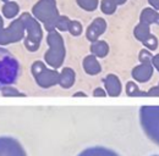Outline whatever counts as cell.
Segmentation results:
<instances>
[{
  "mask_svg": "<svg viewBox=\"0 0 159 156\" xmlns=\"http://www.w3.org/2000/svg\"><path fill=\"white\" fill-rule=\"evenodd\" d=\"M149 28H151V26L139 22V24L135 27V29H134V36H135V38L137 39V40H139L148 50L154 51V50H157L159 43H158L157 37L151 33V29H149Z\"/></svg>",
  "mask_w": 159,
  "mask_h": 156,
  "instance_id": "cell-4",
  "label": "cell"
},
{
  "mask_svg": "<svg viewBox=\"0 0 159 156\" xmlns=\"http://www.w3.org/2000/svg\"><path fill=\"white\" fill-rule=\"evenodd\" d=\"M126 95L127 97H146V92L139 90V85L135 82L130 80L126 84Z\"/></svg>",
  "mask_w": 159,
  "mask_h": 156,
  "instance_id": "cell-14",
  "label": "cell"
},
{
  "mask_svg": "<svg viewBox=\"0 0 159 156\" xmlns=\"http://www.w3.org/2000/svg\"><path fill=\"white\" fill-rule=\"evenodd\" d=\"M118 4L115 0H102L100 2V9L105 15H111L116 11Z\"/></svg>",
  "mask_w": 159,
  "mask_h": 156,
  "instance_id": "cell-15",
  "label": "cell"
},
{
  "mask_svg": "<svg viewBox=\"0 0 159 156\" xmlns=\"http://www.w3.org/2000/svg\"><path fill=\"white\" fill-rule=\"evenodd\" d=\"M34 72H36L34 73L36 78L38 79V83L42 87H52L55 83H58V79H59L58 72L48 70L42 62H36Z\"/></svg>",
  "mask_w": 159,
  "mask_h": 156,
  "instance_id": "cell-5",
  "label": "cell"
},
{
  "mask_svg": "<svg viewBox=\"0 0 159 156\" xmlns=\"http://www.w3.org/2000/svg\"><path fill=\"white\" fill-rule=\"evenodd\" d=\"M83 68L88 75H98L102 70L99 62L94 55H89L83 60Z\"/></svg>",
  "mask_w": 159,
  "mask_h": 156,
  "instance_id": "cell-10",
  "label": "cell"
},
{
  "mask_svg": "<svg viewBox=\"0 0 159 156\" xmlns=\"http://www.w3.org/2000/svg\"><path fill=\"white\" fill-rule=\"evenodd\" d=\"M104 84H105L107 94L110 97H119L122 92L121 82L118 78V76H115V75H108L104 80Z\"/></svg>",
  "mask_w": 159,
  "mask_h": 156,
  "instance_id": "cell-8",
  "label": "cell"
},
{
  "mask_svg": "<svg viewBox=\"0 0 159 156\" xmlns=\"http://www.w3.org/2000/svg\"><path fill=\"white\" fill-rule=\"evenodd\" d=\"M139 117L143 133L159 146V106H142Z\"/></svg>",
  "mask_w": 159,
  "mask_h": 156,
  "instance_id": "cell-1",
  "label": "cell"
},
{
  "mask_svg": "<svg viewBox=\"0 0 159 156\" xmlns=\"http://www.w3.org/2000/svg\"><path fill=\"white\" fill-rule=\"evenodd\" d=\"M115 1H116V4H118V5H122V4H125L127 0H115Z\"/></svg>",
  "mask_w": 159,
  "mask_h": 156,
  "instance_id": "cell-23",
  "label": "cell"
},
{
  "mask_svg": "<svg viewBox=\"0 0 159 156\" xmlns=\"http://www.w3.org/2000/svg\"><path fill=\"white\" fill-rule=\"evenodd\" d=\"M105 29H107L105 20L98 17V19L94 20L91 23V26L88 27V29H87V38L89 39L91 41H96L105 32Z\"/></svg>",
  "mask_w": 159,
  "mask_h": 156,
  "instance_id": "cell-7",
  "label": "cell"
},
{
  "mask_svg": "<svg viewBox=\"0 0 159 156\" xmlns=\"http://www.w3.org/2000/svg\"><path fill=\"white\" fill-rule=\"evenodd\" d=\"M146 97H159V83L158 85L151 88L148 92H146Z\"/></svg>",
  "mask_w": 159,
  "mask_h": 156,
  "instance_id": "cell-19",
  "label": "cell"
},
{
  "mask_svg": "<svg viewBox=\"0 0 159 156\" xmlns=\"http://www.w3.org/2000/svg\"><path fill=\"white\" fill-rule=\"evenodd\" d=\"M152 65H153V67L159 72V54L153 55V58H152Z\"/></svg>",
  "mask_w": 159,
  "mask_h": 156,
  "instance_id": "cell-20",
  "label": "cell"
},
{
  "mask_svg": "<svg viewBox=\"0 0 159 156\" xmlns=\"http://www.w3.org/2000/svg\"><path fill=\"white\" fill-rule=\"evenodd\" d=\"M152 58H153V54L151 53V50H148V49H142V50L139 51V62L152 61Z\"/></svg>",
  "mask_w": 159,
  "mask_h": 156,
  "instance_id": "cell-18",
  "label": "cell"
},
{
  "mask_svg": "<svg viewBox=\"0 0 159 156\" xmlns=\"http://www.w3.org/2000/svg\"><path fill=\"white\" fill-rule=\"evenodd\" d=\"M105 95H107V92L102 88H97L94 90V97H105Z\"/></svg>",
  "mask_w": 159,
  "mask_h": 156,
  "instance_id": "cell-21",
  "label": "cell"
},
{
  "mask_svg": "<svg viewBox=\"0 0 159 156\" xmlns=\"http://www.w3.org/2000/svg\"><path fill=\"white\" fill-rule=\"evenodd\" d=\"M154 156H159V155H154Z\"/></svg>",
  "mask_w": 159,
  "mask_h": 156,
  "instance_id": "cell-25",
  "label": "cell"
},
{
  "mask_svg": "<svg viewBox=\"0 0 159 156\" xmlns=\"http://www.w3.org/2000/svg\"><path fill=\"white\" fill-rule=\"evenodd\" d=\"M153 72H154V67L152 65V61H147V62H141V65L134 67L131 76L139 83H147L152 78Z\"/></svg>",
  "mask_w": 159,
  "mask_h": 156,
  "instance_id": "cell-6",
  "label": "cell"
},
{
  "mask_svg": "<svg viewBox=\"0 0 159 156\" xmlns=\"http://www.w3.org/2000/svg\"><path fill=\"white\" fill-rule=\"evenodd\" d=\"M74 36H80L81 34V32H82V26H81V23L77 22V21H72V22H70L69 23V28H67Z\"/></svg>",
  "mask_w": 159,
  "mask_h": 156,
  "instance_id": "cell-17",
  "label": "cell"
},
{
  "mask_svg": "<svg viewBox=\"0 0 159 156\" xmlns=\"http://www.w3.org/2000/svg\"><path fill=\"white\" fill-rule=\"evenodd\" d=\"M148 2L154 10L159 11V0H148Z\"/></svg>",
  "mask_w": 159,
  "mask_h": 156,
  "instance_id": "cell-22",
  "label": "cell"
},
{
  "mask_svg": "<svg viewBox=\"0 0 159 156\" xmlns=\"http://www.w3.org/2000/svg\"><path fill=\"white\" fill-rule=\"evenodd\" d=\"M79 156H120L118 153H115L114 150L107 149V148H89L87 150H83Z\"/></svg>",
  "mask_w": 159,
  "mask_h": 156,
  "instance_id": "cell-11",
  "label": "cell"
},
{
  "mask_svg": "<svg viewBox=\"0 0 159 156\" xmlns=\"http://www.w3.org/2000/svg\"><path fill=\"white\" fill-rule=\"evenodd\" d=\"M159 12L157 10H154L153 7H146L141 11V15H139V22L142 23H146L148 26L151 24H157V20H158Z\"/></svg>",
  "mask_w": 159,
  "mask_h": 156,
  "instance_id": "cell-9",
  "label": "cell"
},
{
  "mask_svg": "<svg viewBox=\"0 0 159 156\" xmlns=\"http://www.w3.org/2000/svg\"><path fill=\"white\" fill-rule=\"evenodd\" d=\"M77 2L82 9L87 11H93L98 7V0H77Z\"/></svg>",
  "mask_w": 159,
  "mask_h": 156,
  "instance_id": "cell-16",
  "label": "cell"
},
{
  "mask_svg": "<svg viewBox=\"0 0 159 156\" xmlns=\"http://www.w3.org/2000/svg\"><path fill=\"white\" fill-rule=\"evenodd\" d=\"M36 16H38L48 29H53L57 26V21L59 19L58 9L54 0H40L38 5L34 7Z\"/></svg>",
  "mask_w": 159,
  "mask_h": 156,
  "instance_id": "cell-2",
  "label": "cell"
},
{
  "mask_svg": "<svg viewBox=\"0 0 159 156\" xmlns=\"http://www.w3.org/2000/svg\"><path fill=\"white\" fill-rule=\"evenodd\" d=\"M75 82V72L71 68H65L61 75H59L58 83H60L61 87L64 88H70Z\"/></svg>",
  "mask_w": 159,
  "mask_h": 156,
  "instance_id": "cell-13",
  "label": "cell"
},
{
  "mask_svg": "<svg viewBox=\"0 0 159 156\" xmlns=\"http://www.w3.org/2000/svg\"><path fill=\"white\" fill-rule=\"evenodd\" d=\"M91 51H92V54L94 56L105 58L108 55V53H109V45L104 40H96L91 45Z\"/></svg>",
  "mask_w": 159,
  "mask_h": 156,
  "instance_id": "cell-12",
  "label": "cell"
},
{
  "mask_svg": "<svg viewBox=\"0 0 159 156\" xmlns=\"http://www.w3.org/2000/svg\"><path fill=\"white\" fill-rule=\"evenodd\" d=\"M48 41L50 45V50L47 53L45 60L53 67H59L65 58V48H64L62 38L60 34L52 32L48 37Z\"/></svg>",
  "mask_w": 159,
  "mask_h": 156,
  "instance_id": "cell-3",
  "label": "cell"
},
{
  "mask_svg": "<svg viewBox=\"0 0 159 156\" xmlns=\"http://www.w3.org/2000/svg\"><path fill=\"white\" fill-rule=\"evenodd\" d=\"M157 24L159 26V15H158V20H157Z\"/></svg>",
  "mask_w": 159,
  "mask_h": 156,
  "instance_id": "cell-24",
  "label": "cell"
}]
</instances>
